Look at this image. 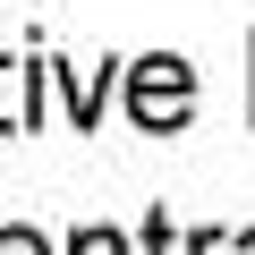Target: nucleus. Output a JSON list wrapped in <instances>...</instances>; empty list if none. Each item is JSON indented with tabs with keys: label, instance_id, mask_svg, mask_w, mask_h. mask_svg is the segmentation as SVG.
Segmentation results:
<instances>
[{
	"label": "nucleus",
	"instance_id": "7ed1b4c3",
	"mask_svg": "<svg viewBox=\"0 0 255 255\" xmlns=\"http://www.w3.org/2000/svg\"><path fill=\"white\" fill-rule=\"evenodd\" d=\"M68 255H128V247H119V230H85V238H77Z\"/></svg>",
	"mask_w": 255,
	"mask_h": 255
},
{
	"label": "nucleus",
	"instance_id": "20e7f679",
	"mask_svg": "<svg viewBox=\"0 0 255 255\" xmlns=\"http://www.w3.org/2000/svg\"><path fill=\"white\" fill-rule=\"evenodd\" d=\"M0 255H51V247H43L34 230H0Z\"/></svg>",
	"mask_w": 255,
	"mask_h": 255
},
{
	"label": "nucleus",
	"instance_id": "39448f33",
	"mask_svg": "<svg viewBox=\"0 0 255 255\" xmlns=\"http://www.w3.org/2000/svg\"><path fill=\"white\" fill-rule=\"evenodd\" d=\"M238 255H255V230H247V238H238Z\"/></svg>",
	"mask_w": 255,
	"mask_h": 255
},
{
	"label": "nucleus",
	"instance_id": "f257e3e1",
	"mask_svg": "<svg viewBox=\"0 0 255 255\" xmlns=\"http://www.w3.org/2000/svg\"><path fill=\"white\" fill-rule=\"evenodd\" d=\"M128 111H136V128H179L196 111V68L170 60V51L136 60V68H128Z\"/></svg>",
	"mask_w": 255,
	"mask_h": 255
},
{
	"label": "nucleus",
	"instance_id": "f03ea898",
	"mask_svg": "<svg viewBox=\"0 0 255 255\" xmlns=\"http://www.w3.org/2000/svg\"><path fill=\"white\" fill-rule=\"evenodd\" d=\"M145 255H213V238H204V230H196V238H187V247H179V238H170V221H162V213H153V221H145Z\"/></svg>",
	"mask_w": 255,
	"mask_h": 255
}]
</instances>
